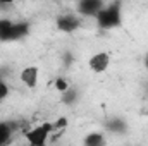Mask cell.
<instances>
[{
	"label": "cell",
	"mask_w": 148,
	"mask_h": 146,
	"mask_svg": "<svg viewBox=\"0 0 148 146\" xmlns=\"http://www.w3.org/2000/svg\"><path fill=\"white\" fill-rule=\"evenodd\" d=\"M14 21L7 17H0V41H12Z\"/></svg>",
	"instance_id": "8"
},
{
	"label": "cell",
	"mask_w": 148,
	"mask_h": 146,
	"mask_svg": "<svg viewBox=\"0 0 148 146\" xmlns=\"http://www.w3.org/2000/svg\"><path fill=\"white\" fill-rule=\"evenodd\" d=\"M9 91H10V89H9V84L5 83V79L0 77V102H3V100L9 96Z\"/></svg>",
	"instance_id": "15"
},
{
	"label": "cell",
	"mask_w": 148,
	"mask_h": 146,
	"mask_svg": "<svg viewBox=\"0 0 148 146\" xmlns=\"http://www.w3.org/2000/svg\"><path fill=\"white\" fill-rule=\"evenodd\" d=\"M64 60H66V64L69 65V64L73 62V55H71V53H66V55H64Z\"/></svg>",
	"instance_id": "16"
},
{
	"label": "cell",
	"mask_w": 148,
	"mask_h": 146,
	"mask_svg": "<svg viewBox=\"0 0 148 146\" xmlns=\"http://www.w3.org/2000/svg\"><path fill=\"white\" fill-rule=\"evenodd\" d=\"M53 88H55L60 95H64L66 91L71 89V84H69V81H67L66 77H57V79L53 81Z\"/></svg>",
	"instance_id": "12"
},
{
	"label": "cell",
	"mask_w": 148,
	"mask_h": 146,
	"mask_svg": "<svg viewBox=\"0 0 148 146\" xmlns=\"http://www.w3.org/2000/svg\"><path fill=\"white\" fill-rule=\"evenodd\" d=\"M107 129H109L110 132H115V134H124V132L127 131V124H126L124 119L114 117V119H110V120L107 122Z\"/></svg>",
	"instance_id": "11"
},
{
	"label": "cell",
	"mask_w": 148,
	"mask_h": 146,
	"mask_svg": "<svg viewBox=\"0 0 148 146\" xmlns=\"http://www.w3.org/2000/svg\"><path fill=\"white\" fill-rule=\"evenodd\" d=\"M67 122H69V120H67V117H59L55 122H52V124H53V131H59V129H60V131H64V129L67 127Z\"/></svg>",
	"instance_id": "14"
},
{
	"label": "cell",
	"mask_w": 148,
	"mask_h": 146,
	"mask_svg": "<svg viewBox=\"0 0 148 146\" xmlns=\"http://www.w3.org/2000/svg\"><path fill=\"white\" fill-rule=\"evenodd\" d=\"M147 67H148V57H147Z\"/></svg>",
	"instance_id": "17"
},
{
	"label": "cell",
	"mask_w": 148,
	"mask_h": 146,
	"mask_svg": "<svg viewBox=\"0 0 148 146\" xmlns=\"http://www.w3.org/2000/svg\"><path fill=\"white\" fill-rule=\"evenodd\" d=\"M95 19H97V24H98L102 29H114V28H119L121 23H122L121 2L107 3V5L102 9V12H100Z\"/></svg>",
	"instance_id": "1"
},
{
	"label": "cell",
	"mask_w": 148,
	"mask_h": 146,
	"mask_svg": "<svg viewBox=\"0 0 148 146\" xmlns=\"http://www.w3.org/2000/svg\"><path fill=\"white\" fill-rule=\"evenodd\" d=\"M52 131H53V124H52V122H43V124H40V126L31 127V129L26 132L28 146H48Z\"/></svg>",
	"instance_id": "2"
},
{
	"label": "cell",
	"mask_w": 148,
	"mask_h": 146,
	"mask_svg": "<svg viewBox=\"0 0 148 146\" xmlns=\"http://www.w3.org/2000/svg\"><path fill=\"white\" fill-rule=\"evenodd\" d=\"M76 100H77V91L76 89H69L62 95V103H66V105H73Z\"/></svg>",
	"instance_id": "13"
},
{
	"label": "cell",
	"mask_w": 148,
	"mask_h": 146,
	"mask_svg": "<svg viewBox=\"0 0 148 146\" xmlns=\"http://www.w3.org/2000/svg\"><path fill=\"white\" fill-rule=\"evenodd\" d=\"M83 146H107V138L102 132H88L83 138Z\"/></svg>",
	"instance_id": "7"
},
{
	"label": "cell",
	"mask_w": 148,
	"mask_h": 146,
	"mask_svg": "<svg viewBox=\"0 0 148 146\" xmlns=\"http://www.w3.org/2000/svg\"><path fill=\"white\" fill-rule=\"evenodd\" d=\"M105 5H107V3H105L103 0H81V2H77L76 9H77V12H79L81 16L97 17V16L102 12V9H103Z\"/></svg>",
	"instance_id": "3"
},
{
	"label": "cell",
	"mask_w": 148,
	"mask_h": 146,
	"mask_svg": "<svg viewBox=\"0 0 148 146\" xmlns=\"http://www.w3.org/2000/svg\"><path fill=\"white\" fill-rule=\"evenodd\" d=\"M19 77H21V83L26 86V88H36L38 84V79H40V69H38L36 65H28V67H24L21 74H19Z\"/></svg>",
	"instance_id": "6"
},
{
	"label": "cell",
	"mask_w": 148,
	"mask_h": 146,
	"mask_svg": "<svg viewBox=\"0 0 148 146\" xmlns=\"http://www.w3.org/2000/svg\"><path fill=\"white\" fill-rule=\"evenodd\" d=\"M109 65H110V55H109L107 52H97V53H93V55L90 57V60H88L90 71L95 72V74L105 72V71L109 69Z\"/></svg>",
	"instance_id": "4"
},
{
	"label": "cell",
	"mask_w": 148,
	"mask_h": 146,
	"mask_svg": "<svg viewBox=\"0 0 148 146\" xmlns=\"http://www.w3.org/2000/svg\"><path fill=\"white\" fill-rule=\"evenodd\" d=\"M14 136V126L10 122H0V146H7Z\"/></svg>",
	"instance_id": "9"
},
{
	"label": "cell",
	"mask_w": 148,
	"mask_h": 146,
	"mask_svg": "<svg viewBox=\"0 0 148 146\" xmlns=\"http://www.w3.org/2000/svg\"><path fill=\"white\" fill-rule=\"evenodd\" d=\"M29 23H26V21H16L14 23V31H12V41H16V40H23L24 36H28L29 35Z\"/></svg>",
	"instance_id": "10"
},
{
	"label": "cell",
	"mask_w": 148,
	"mask_h": 146,
	"mask_svg": "<svg viewBox=\"0 0 148 146\" xmlns=\"http://www.w3.org/2000/svg\"><path fill=\"white\" fill-rule=\"evenodd\" d=\"M55 23H57V28L62 33H73L81 26V19L76 14H60Z\"/></svg>",
	"instance_id": "5"
}]
</instances>
